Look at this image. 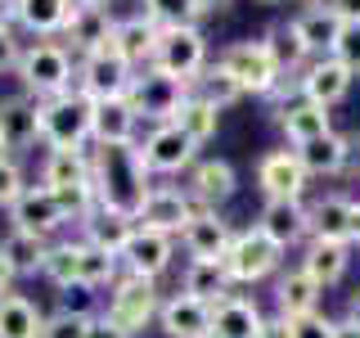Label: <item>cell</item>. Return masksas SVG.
Here are the masks:
<instances>
[{"instance_id": "6da1fadb", "label": "cell", "mask_w": 360, "mask_h": 338, "mask_svg": "<svg viewBox=\"0 0 360 338\" xmlns=\"http://www.w3.org/2000/svg\"><path fill=\"white\" fill-rule=\"evenodd\" d=\"M90 180H95V194L99 208L112 212H127L135 217L140 212L144 194H149V167L140 158V144H99L90 154Z\"/></svg>"}, {"instance_id": "7a4b0ae2", "label": "cell", "mask_w": 360, "mask_h": 338, "mask_svg": "<svg viewBox=\"0 0 360 338\" xmlns=\"http://www.w3.org/2000/svg\"><path fill=\"white\" fill-rule=\"evenodd\" d=\"M18 82H22V95L41 99H54V95H68L72 90V77H77V63H72V50L63 41H32L18 59Z\"/></svg>"}, {"instance_id": "3957f363", "label": "cell", "mask_w": 360, "mask_h": 338, "mask_svg": "<svg viewBox=\"0 0 360 338\" xmlns=\"http://www.w3.org/2000/svg\"><path fill=\"white\" fill-rule=\"evenodd\" d=\"M90 118H95V99H86L77 86L68 95L41 99V140L50 144V154H86Z\"/></svg>"}, {"instance_id": "277c9868", "label": "cell", "mask_w": 360, "mask_h": 338, "mask_svg": "<svg viewBox=\"0 0 360 338\" xmlns=\"http://www.w3.org/2000/svg\"><path fill=\"white\" fill-rule=\"evenodd\" d=\"M189 95H194L189 82H176V77L158 73V68H140L131 90H127V104L135 108L140 122H158V127H162V122H176V113L185 108Z\"/></svg>"}, {"instance_id": "5b68a950", "label": "cell", "mask_w": 360, "mask_h": 338, "mask_svg": "<svg viewBox=\"0 0 360 338\" xmlns=\"http://www.w3.org/2000/svg\"><path fill=\"white\" fill-rule=\"evenodd\" d=\"M217 63L243 86V95L252 90V95H266L270 99L279 86H284V73H279V63L270 59L266 41H234V45H225V50H221Z\"/></svg>"}, {"instance_id": "8992f818", "label": "cell", "mask_w": 360, "mask_h": 338, "mask_svg": "<svg viewBox=\"0 0 360 338\" xmlns=\"http://www.w3.org/2000/svg\"><path fill=\"white\" fill-rule=\"evenodd\" d=\"M135 82V68L117 54V45H104V50H95V54H82L77 59V90H82L86 99H122L131 90Z\"/></svg>"}, {"instance_id": "52a82bcc", "label": "cell", "mask_w": 360, "mask_h": 338, "mask_svg": "<svg viewBox=\"0 0 360 338\" xmlns=\"http://www.w3.org/2000/svg\"><path fill=\"white\" fill-rule=\"evenodd\" d=\"M158 280H144V275H117V284L108 293V307L104 315L117 325L122 334H140L149 320H158Z\"/></svg>"}, {"instance_id": "ba28073f", "label": "cell", "mask_w": 360, "mask_h": 338, "mask_svg": "<svg viewBox=\"0 0 360 338\" xmlns=\"http://www.w3.org/2000/svg\"><path fill=\"white\" fill-rule=\"evenodd\" d=\"M149 68H158V73L194 86L202 77V68H207V41H202V32L198 27H162Z\"/></svg>"}, {"instance_id": "9c48e42d", "label": "cell", "mask_w": 360, "mask_h": 338, "mask_svg": "<svg viewBox=\"0 0 360 338\" xmlns=\"http://www.w3.org/2000/svg\"><path fill=\"white\" fill-rule=\"evenodd\" d=\"M279 262H284V248L270 239V234H262L257 225L234 230V244H230V253H225V270H230L234 284H257V280L275 275Z\"/></svg>"}, {"instance_id": "30bf717a", "label": "cell", "mask_w": 360, "mask_h": 338, "mask_svg": "<svg viewBox=\"0 0 360 338\" xmlns=\"http://www.w3.org/2000/svg\"><path fill=\"white\" fill-rule=\"evenodd\" d=\"M194 212H198V203H194L189 189H180V185H153L149 194H144L140 212H135V225L180 239V230L194 221Z\"/></svg>"}, {"instance_id": "8fae6325", "label": "cell", "mask_w": 360, "mask_h": 338, "mask_svg": "<svg viewBox=\"0 0 360 338\" xmlns=\"http://www.w3.org/2000/svg\"><path fill=\"white\" fill-rule=\"evenodd\" d=\"M140 158H144V167H149V172L176 176V172H189V167L198 163V144L189 140L176 122H162V127H153L149 140L140 144Z\"/></svg>"}, {"instance_id": "7c38bea8", "label": "cell", "mask_w": 360, "mask_h": 338, "mask_svg": "<svg viewBox=\"0 0 360 338\" xmlns=\"http://www.w3.org/2000/svg\"><path fill=\"white\" fill-rule=\"evenodd\" d=\"M307 167L297 163L292 149H270L262 163H257V185H262L266 203H302L307 194Z\"/></svg>"}, {"instance_id": "4fadbf2b", "label": "cell", "mask_w": 360, "mask_h": 338, "mask_svg": "<svg viewBox=\"0 0 360 338\" xmlns=\"http://www.w3.org/2000/svg\"><path fill=\"white\" fill-rule=\"evenodd\" d=\"M180 244H185L189 262H225V253L234 244V230L217 208H198L194 221L180 230Z\"/></svg>"}, {"instance_id": "5bb4252c", "label": "cell", "mask_w": 360, "mask_h": 338, "mask_svg": "<svg viewBox=\"0 0 360 338\" xmlns=\"http://www.w3.org/2000/svg\"><path fill=\"white\" fill-rule=\"evenodd\" d=\"M68 217L59 208V199L50 194L45 185H27L22 199L9 208V230H22V234H37V239H50L54 230H63Z\"/></svg>"}, {"instance_id": "9a60e30c", "label": "cell", "mask_w": 360, "mask_h": 338, "mask_svg": "<svg viewBox=\"0 0 360 338\" xmlns=\"http://www.w3.org/2000/svg\"><path fill=\"white\" fill-rule=\"evenodd\" d=\"M41 140V104L32 95H5L0 99V149L22 154Z\"/></svg>"}, {"instance_id": "2e32d148", "label": "cell", "mask_w": 360, "mask_h": 338, "mask_svg": "<svg viewBox=\"0 0 360 338\" xmlns=\"http://www.w3.org/2000/svg\"><path fill=\"white\" fill-rule=\"evenodd\" d=\"M176 257V239L172 234H158V230H144L135 225V234L122 248V270L127 275H144V280H158Z\"/></svg>"}, {"instance_id": "e0dca14e", "label": "cell", "mask_w": 360, "mask_h": 338, "mask_svg": "<svg viewBox=\"0 0 360 338\" xmlns=\"http://www.w3.org/2000/svg\"><path fill=\"white\" fill-rule=\"evenodd\" d=\"M352 82H356V77L347 73V68L338 63L333 54H320V59H311L307 68H302V77H297L302 99H311V104H320V108L342 104L347 90H352Z\"/></svg>"}, {"instance_id": "ac0fdd59", "label": "cell", "mask_w": 360, "mask_h": 338, "mask_svg": "<svg viewBox=\"0 0 360 338\" xmlns=\"http://www.w3.org/2000/svg\"><path fill=\"white\" fill-rule=\"evenodd\" d=\"M112 32H117V18H112L104 5H77L72 18H68V27H63V37H68L63 45L72 54H95L112 41Z\"/></svg>"}, {"instance_id": "d6986e66", "label": "cell", "mask_w": 360, "mask_h": 338, "mask_svg": "<svg viewBox=\"0 0 360 338\" xmlns=\"http://www.w3.org/2000/svg\"><path fill=\"white\" fill-rule=\"evenodd\" d=\"M158 325L167 338H212V307L189 293H172L158 307Z\"/></svg>"}, {"instance_id": "ffe728a7", "label": "cell", "mask_w": 360, "mask_h": 338, "mask_svg": "<svg viewBox=\"0 0 360 338\" xmlns=\"http://www.w3.org/2000/svg\"><path fill=\"white\" fill-rule=\"evenodd\" d=\"M257 230L270 234V239L288 253L292 244L311 239V208L307 203H266L262 217H257Z\"/></svg>"}, {"instance_id": "44dd1931", "label": "cell", "mask_w": 360, "mask_h": 338, "mask_svg": "<svg viewBox=\"0 0 360 338\" xmlns=\"http://www.w3.org/2000/svg\"><path fill=\"white\" fill-rule=\"evenodd\" d=\"M158 37H162V27H158L149 14H131V18H117L112 45H117V54L135 68V73H140V68H149V63H153Z\"/></svg>"}, {"instance_id": "7402d4cb", "label": "cell", "mask_w": 360, "mask_h": 338, "mask_svg": "<svg viewBox=\"0 0 360 338\" xmlns=\"http://www.w3.org/2000/svg\"><path fill=\"white\" fill-rule=\"evenodd\" d=\"M262 307L243 293H230L225 302L212 307V338H257L262 334Z\"/></svg>"}, {"instance_id": "603a6c76", "label": "cell", "mask_w": 360, "mask_h": 338, "mask_svg": "<svg viewBox=\"0 0 360 338\" xmlns=\"http://www.w3.org/2000/svg\"><path fill=\"white\" fill-rule=\"evenodd\" d=\"M234 185H239V176H234V167L225 163V158H202V163L189 167V194H194L198 208H217L234 194Z\"/></svg>"}, {"instance_id": "cb8c5ba5", "label": "cell", "mask_w": 360, "mask_h": 338, "mask_svg": "<svg viewBox=\"0 0 360 338\" xmlns=\"http://www.w3.org/2000/svg\"><path fill=\"white\" fill-rule=\"evenodd\" d=\"M135 127H140V118H135V108L127 104V95L99 99L95 118H90V140L95 144H135Z\"/></svg>"}, {"instance_id": "d4e9b609", "label": "cell", "mask_w": 360, "mask_h": 338, "mask_svg": "<svg viewBox=\"0 0 360 338\" xmlns=\"http://www.w3.org/2000/svg\"><path fill=\"white\" fill-rule=\"evenodd\" d=\"M352 266V244H333V239H307V253H302V270L315 280L320 289L338 284Z\"/></svg>"}, {"instance_id": "484cf974", "label": "cell", "mask_w": 360, "mask_h": 338, "mask_svg": "<svg viewBox=\"0 0 360 338\" xmlns=\"http://www.w3.org/2000/svg\"><path fill=\"white\" fill-rule=\"evenodd\" d=\"M320 284L307 275V270H284L279 275V284H275V307L284 320H302V315H311V311H320Z\"/></svg>"}, {"instance_id": "4316f807", "label": "cell", "mask_w": 360, "mask_h": 338, "mask_svg": "<svg viewBox=\"0 0 360 338\" xmlns=\"http://www.w3.org/2000/svg\"><path fill=\"white\" fill-rule=\"evenodd\" d=\"M131 234H135V217L112 212V208H95L82 221V239L95 244V248H104V253H112V257H122V248H127Z\"/></svg>"}, {"instance_id": "83f0119b", "label": "cell", "mask_w": 360, "mask_h": 338, "mask_svg": "<svg viewBox=\"0 0 360 338\" xmlns=\"http://www.w3.org/2000/svg\"><path fill=\"white\" fill-rule=\"evenodd\" d=\"M292 154H297V163L307 167V176H338L347 163H352V140L329 131V135H320V140H311V144H297Z\"/></svg>"}, {"instance_id": "f1b7e54d", "label": "cell", "mask_w": 360, "mask_h": 338, "mask_svg": "<svg viewBox=\"0 0 360 338\" xmlns=\"http://www.w3.org/2000/svg\"><path fill=\"white\" fill-rule=\"evenodd\" d=\"M77 0H14V23L27 27L32 37H54L68 27Z\"/></svg>"}, {"instance_id": "f546056e", "label": "cell", "mask_w": 360, "mask_h": 338, "mask_svg": "<svg viewBox=\"0 0 360 338\" xmlns=\"http://www.w3.org/2000/svg\"><path fill=\"white\" fill-rule=\"evenodd\" d=\"M279 127H284V135L292 140V149L297 144H311L320 140V135H329V108L311 104V99H292V104H279Z\"/></svg>"}, {"instance_id": "4dcf8cb0", "label": "cell", "mask_w": 360, "mask_h": 338, "mask_svg": "<svg viewBox=\"0 0 360 338\" xmlns=\"http://www.w3.org/2000/svg\"><path fill=\"white\" fill-rule=\"evenodd\" d=\"M352 203L342 194H324L320 203H311V239H333V244H352Z\"/></svg>"}, {"instance_id": "1f68e13d", "label": "cell", "mask_w": 360, "mask_h": 338, "mask_svg": "<svg viewBox=\"0 0 360 338\" xmlns=\"http://www.w3.org/2000/svg\"><path fill=\"white\" fill-rule=\"evenodd\" d=\"M292 27H297L302 45L311 50V59H320V54H333L338 32H342V18H338L329 5H311L307 14H297V18H292Z\"/></svg>"}, {"instance_id": "d6a6232c", "label": "cell", "mask_w": 360, "mask_h": 338, "mask_svg": "<svg viewBox=\"0 0 360 338\" xmlns=\"http://www.w3.org/2000/svg\"><path fill=\"white\" fill-rule=\"evenodd\" d=\"M230 270L225 262H189L185 266V280H180V293H189V298L207 302V307H217V302L230 298Z\"/></svg>"}, {"instance_id": "836d02e7", "label": "cell", "mask_w": 360, "mask_h": 338, "mask_svg": "<svg viewBox=\"0 0 360 338\" xmlns=\"http://www.w3.org/2000/svg\"><path fill=\"white\" fill-rule=\"evenodd\" d=\"M45 315L27 293H5L0 298V338H41Z\"/></svg>"}, {"instance_id": "e575fe53", "label": "cell", "mask_w": 360, "mask_h": 338, "mask_svg": "<svg viewBox=\"0 0 360 338\" xmlns=\"http://www.w3.org/2000/svg\"><path fill=\"white\" fill-rule=\"evenodd\" d=\"M117 270H122V257H112V253H104V248L77 239V284H86V289L117 284Z\"/></svg>"}, {"instance_id": "d590c367", "label": "cell", "mask_w": 360, "mask_h": 338, "mask_svg": "<svg viewBox=\"0 0 360 338\" xmlns=\"http://www.w3.org/2000/svg\"><path fill=\"white\" fill-rule=\"evenodd\" d=\"M262 41H266L270 59L279 63V73H302V68L311 63V50L302 45V37H297V27H292V23H275Z\"/></svg>"}, {"instance_id": "8d00e7d4", "label": "cell", "mask_w": 360, "mask_h": 338, "mask_svg": "<svg viewBox=\"0 0 360 338\" xmlns=\"http://www.w3.org/2000/svg\"><path fill=\"white\" fill-rule=\"evenodd\" d=\"M5 262L14 266V275H41V262L50 253V239H37V234H22V230H9L5 244H0Z\"/></svg>"}, {"instance_id": "74e56055", "label": "cell", "mask_w": 360, "mask_h": 338, "mask_svg": "<svg viewBox=\"0 0 360 338\" xmlns=\"http://www.w3.org/2000/svg\"><path fill=\"white\" fill-rule=\"evenodd\" d=\"M90 180V154H50L41 167V185L45 189H68Z\"/></svg>"}, {"instance_id": "f35d334b", "label": "cell", "mask_w": 360, "mask_h": 338, "mask_svg": "<svg viewBox=\"0 0 360 338\" xmlns=\"http://www.w3.org/2000/svg\"><path fill=\"white\" fill-rule=\"evenodd\" d=\"M194 95L207 99L212 108H230V104H239V99H243V86L234 82L221 63H207V68H202V77L194 82Z\"/></svg>"}, {"instance_id": "ab89813d", "label": "cell", "mask_w": 360, "mask_h": 338, "mask_svg": "<svg viewBox=\"0 0 360 338\" xmlns=\"http://www.w3.org/2000/svg\"><path fill=\"white\" fill-rule=\"evenodd\" d=\"M176 127L185 131L194 144H207L212 135H217V127H221V108H212L207 99L189 95V99H185V108L176 113Z\"/></svg>"}, {"instance_id": "60d3db41", "label": "cell", "mask_w": 360, "mask_h": 338, "mask_svg": "<svg viewBox=\"0 0 360 338\" xmlns=\"http://www.w3.org/2000/svg\"><path fill=\"white\" fill-rule=\"evenodd\" d=\"M144 14H149L158 27H194L198 0H144Z\"/></svg>"}, {"instance_id": "b9f144b4", "label": "cell", "mask_w": 360, "mask_h": 338, "mask_svg": "<svg viewBox=\"0 0 360 338\" xmlns=\"http://www.w3.org/2000/svg\"><path fill=\"white\" fill-rule=\"evenodd\" d=\"M41 275L50 280L54 289L77 284V244H50V253H45V262H41Z\"/></svg>"}, {"instance_id": "7bdbcfd3", "label": "cell", "mask_w": 360, "mask_h": 338, "mask_svg": "<svg viewBox=\"0 0 360 338\" xmlns=\"http://www.w3.org/2000/svg\"><path fill=\"white\" fill-rule=\"evenodd\" d=\"M90 315L95 311H54V315H45V330H41V338H86V330H90Z\"/></svg>"}, {"instance_id": "ee69618b", "label": "cell", "mask_w": 360, "mask_h": 338, "mask_svg": "<svg viewBox=\"0 0 360 338\" xmlns=\"http://www.w3.org/2000/svg\"><path fill=\"white\" fill-rule=\"evenodd\" d=\"M333 59L347 68V73H360V23H342L338 32V45H333Z\"/></svg>"}, {"instance_id": "f6af8a7d", "label": "cell", "mask_w": 360, "mask_h": 338, "mask_svg": "<svg viewBox=\"0 0 360 338\" xmlns=\"http://www.w3.org/2000/svg\"><path fill=\"white\" fill-rule=\"evenodd\" d=\"M22 189H27V176H22V167L14 158H0V208H14L22 199Z\"/></svg>"}, {"instance_id": "bcb514c9", "label": "cell", "mask_w": 360, "mask_h": 338, "mask_svg": "<svg viewBox=\"0 0 360 338\" xmlns=\"http://www.w3.org/2000/svg\"><path fill=\"white\" fill-rule=\"evenodd\" d=\"M288 325H292V338H333V330H338V320H329L320 311L302 315V320H288Z\"/></svg>"}, {"instance_id": "7dc6e473", "label": "cell", "mask_w": 360, "mask_h": 338, "mask_svg": "<svg viewBox=\"0 0 360 338\" xmlns=\"http://www.w3.org/2000/svg\"><path fill=\"white\" fill-rule=\"evenodd\" d=\"M18 59H22V45L14 37V27H0V73H18Z\"/></svg>"}, {"instance_id": "c3c4849f", "label": "cell", "mask_w": 360, "mask_h": 338, "mask_svg": "<svg viewBox=\"0 0 360 338\" xmlns=\"http://www.w3.org/2000/svg\"><path fill=\"white\" fill-rule=\"evenodd\" d=\"M86 338H131V334H122L117 325H112L108 315L99 311V315H90V330H86Z\"/></svg>"}, {"instance_id": "681fc988", "label": "cell", "mask_w": 360, "mask_h": 338, "mask_svg": "<svg viewBox=\"0 0 360 338\" xmlns=\"http://www.w3.org/2000/svg\"><path fill=\"white\" fill-rule=\"evenodd\" d=\"M257 338H292V325L284 315H270V320H262V334Z\"/></svg>"}, {"instance_id": "f907efd6", "label": "cell", "mask_w": 360, "mask_h": 338, "mask_svg": "<svg viewBox=\"0 0 360 338\" xmlns=\"http://www.w3.org/2000/svg\"><path fill=\"white\" fill-rule=\"evenodd\" d=\"M342 23H360V0H324Z\"/></svg>"}, {"instance_id": "816d5d0a", "label": "cell", "mask_w": 360, "mask_h": 338, "mask_svg": "<svg viewBox=\"0 0 360 338\" xmlns=\"http://www.w3.org/2000/svg\"><path fill=\"white\" fill-rule=\"evenodd\" d=\"M14 280H18V275H14V266H9V262H5V253H0V298H5V293H14Z\"/></svg>"}, {"instance_id": "f5cc1de1", "label": "cell", "mask_w": 360, "mask_h": 338, "mask_svg": "<svg viewBox=\"0 0 360 338\" xmlns=\"http://www.w3.org/2000/svg\"><path fill=\"white\" fill-rule=\"evenodd\" d=\"M234 0H198V14H221V9H230Z\"/></svg>"}, {"instance_id": "db71d44e", "label": "cell", "mask_w": 360, "mask_h": 338, "mask_svg": "<svg viewBox=\"0 0 360 338\" xmlns=\"http://www.w3.org/2000/svg\"><path fill=\"white\" fill-rule=\"evenodd\" d=\"M333 338H360V325H352V320H338Z\"/></svg>"}, {"instance_id": "11a10c76", "label": "cell", "mask_w": 360, "mask_h": 338, "mask_svg": "<svg viewBox=\"0 0 360 338\" xmlns=\"http://www.w3.org/2000/svg\"><path fill=\"white\" fill-rule=\"evenodd\" d=\"M347 320H352V325H360V289L352 293V302H347Z\"/></svg>"}, {"instance_id": "9f6ffc18", "label": "cell", "mask_w": 360, "mask_h": 338, "mask_svg": "<svg viewBox=\"0 0 360 338\" xmlns=\"http://www.w3.org/2000/svg\"><path fill=\"white\" fill-rule=\"evenodd\" d=\"M14 23V0H0V27H9Z\"/></svg>"}, {"instance_id": "6f0895ef", "label": "cell", "mask_w": 360, "mask_h": 338, "mask_svg": "<svg viewBox=\"0 0 360 338\" xmlns=\"http://www.w3.org/2000/svg\"><path fill=\"white\" fill-rule=\"evenodd\" d=\"M352 244H360V203H352Z\"/></svg>"}, {"instance_id": "680465c9", "label": "cell", "mask_w": 360, "mask_h": 338, "mask_svg": "<svg viewBox=\"0 0 360 338\" xmlns=\"http://www.w3.org/2000/svg\"><path fill=\"white\" fill-rule=\"evenodd\" d=\"M77 5H104V0H77Z\"/></svg>"}, {"instance_id": "91938a15", "label": "cell", "mask_w": 360, "mask_h": 338, "mask_svg": "<svg viewBox=\"0 0 360 338\" xmlns=\"http://www.w3.org/2000/svg\"><path fill=\"white\" fill-rule=\"evenodd\" d=\"M302 5H307V9H311V5H324V0H302Z\"/></svg>"}, {"instance_id": "94428289", "label": "cell", "mask_w": 360, "mask_h": 338, "mask_svg": "<svg viewBox=\"0 0 360 338\" xmlns=\"http://www.w3.org/2000/svg\"><path fill=\"white\" fill-rule=\"evenodd\" d=\"M262 5H279V0H262Z\"/></svg>"}, {"instance_id": "6125c7cd", "label": "cell", "mask_w": 360, "mask_h": 338, "mask_svg": "<svg viewBox=\"0 0 360 338\" xmlns=\"http://www.w3.org/2000/svg\"><path fill=\"white\" fill-rule=\"evenodd\" d=\"M0 158H9V154H5V149H0Z\"/></svg>"}]
</instances>
